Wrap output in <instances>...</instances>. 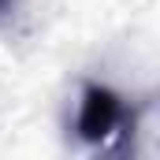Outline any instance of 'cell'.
Masks as SVG:
<instances>
[{"instance_id": "cell-1", "label": "cell", "mask_w": 160, "mask_h": 160, "mask_svg": "<svg viewBox=\"0 0 160 160\" xmlns=\"http://www.w3.org/2000/svg\"><path fill=\"white\" fill-rule=\"evenodd\" d=\"M127 119H130L127 101H123L116 89H108V86H101V82H86V86H82L78 119H75V130H78L82 142L104 145L116 130L127 127Z\"/></svg>"}, {"instance_id": "cell-2", "label": "cell", "mask_w": 160, "mask_h": 160, "mask_svg": "<svg viewBox=\"0 0 160 160\" xmlns=\"http://www.w3.org/2000/svg\"><path fill=\"white\" fill-rule=\"evenodd\" d=\"M15 8H19V0H0V22H4V19H11V15H15Z\"/></svg>"}]
</instances>
